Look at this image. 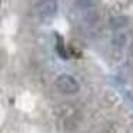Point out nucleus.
<instances>
[{
    "mask_svg": "<svg viewBox=\"0 0 133 133\" xmlns=\"http://www.w3.org/2000/svg\"><path fill=\"white\" fill-rule=\"evenodd\" d=\"M55 86L63 95H73L79 90V82L70 75H60L56 79Z\"/></svg>",
    "mask_w": 133,
    "mask_h": 133,
    "instance_id": "f257e3e1",
    "label": "nucleus"
},
{
    "mask_svg": "<svg viewBox=\"0 0 133 133\" xmlns=\"http://www.w3.org/2000/svg\"><path fill=\"white\" fill-rule=\"evenodd\" d=\"M33 10L40 17H50L57 12V2L56 0H39L35 4Z\"/></svg>",
    "mask_w": 133,
    "mask_h": 133,
    "instance_id": "f03ea898",
    "label": "nucleus"
},
{
    "mask_svg": "<svg viewBox=\"0 0 133 133\" xmlns=\"http://www.w3.org/2000/svg\"><path fill=\"white\" fill-rule=\"evenodd\" d=\"M127 23V19L126 17H122V16H117V17H113L110 20V26L115 27V29H120V27L126 26Z\"/></svg>",
    "mask_w": 133,
    "mask_h": 133,
    "instance_id": "7ed1b4c3",
    "label": "nucleus"
},
{
    "mask_svg": "<svg viewBox=\"0 0 133 133\" xmlns=\"http://www.w3.org/2000/svg\"><path fill=\"white\" fill-rule=\"evenodd\" d=\"M77 2V6L82 9H87V7H92L95 4L96 0H76Z\"/></svg>",
    "mask_w": 133,
    "mask_h": 133,
    "instance_id": "20e7f679",
    "label": "nucleus"
},
{
    "mask_svg": "<svg viewBox=\"0 0 133 133\" xmlns=\"http://www.w3.org/2000/svg\"><path fill=\"white\" fill-rule=\"evenodd\" d=\"M0 3H2V2H0Z\"/></svg>",
    "mask_w": 133,
    "mask_h": 133,
    "instance_id": "39448f33",
    "label": "nucleus"
}]
</instances>
